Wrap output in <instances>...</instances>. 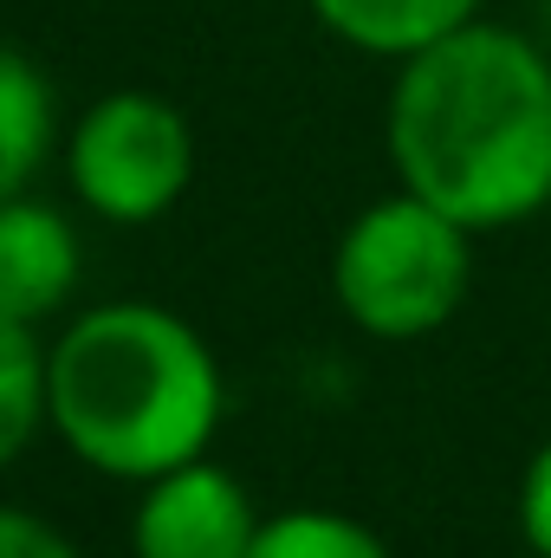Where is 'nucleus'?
<instances>
[{
  "label": "nucleus",
  "mask_w": 551,
  "mask_h": 558,
  "mask_svg": "<svg viewBox=\"0 0 551 558\" xmlns=\"http://www.w3.org/2000/svg\"><path fill=\"white\" fill-rule=\"evenodd\" d=\"M390 162L467 234L539 215L551 202V59L487 20L421 46L390 92Z\"/></svg>",
  "instance_id": "obj_1"
},
{
  "label": "nucleus",
  "mask_w": 551,
  "mask_h": 558,
  "mask_svg": "<svg viewBox=\"0 0 551 558\" xmlns=\"http://www.w3.org/2000/svg\"><path fill=\"white\" fill-rule=\"evenodd\" d=\"M221 403L228 390L208 338L169 305H91L46 344V422L111 481H156L201 461Z\"/></svg>",
  "instance_id": "obj_2"
},
{
  "label": "nucleus",
  "mask_w": 551,
  "mask_h": 558,
  "mask_svg": "<svg viewBox=\"0 0 551 558\" xmlns=\"http://www.w3.org/2000/svg\"><path fill=\"white\" fill-rule=\"evenodd\" d=\"M474 234L461 221H448L441 208H428L421 195H383L370 202L331 254V292L338 312L390 344H409L441 331L467 286H474Z\"/></svg>",
  "instance_id": "obj_3"
},
{
  "label": "nucleus",
  "mask_w": 551,
  "mask_h": 558,
  "mask_svg": "<svg viewBox=\"0 0 551 558\" xmlns=\"http://www.w3.org/2000/svg\"><path fill=\"white\" fill-rule=\"evenodd\" d=\"M65 175L98 221H162L195 182V131L156 92H105L72 124Z\"/></svg>",
  "instance_id": "obj_4"
},
{
  "label": "nucleus",
  "mask_w": 551,
  "mask_h": 558,
  "mask_svg": "<svg viewBox=\"0 0 551 558\" xmlns=\"http://www.w3.org/2000/svg\"><path fill=\"white\" fill-rule=\"evenodd\" d=\"M254 539H260L254 494L215 461H188L143 481V500L131 513L137 558H247Z\"/></svg>",
  "instance_id": "obj_5"
},
{
  "label": "nucleus",
  "mask_w": 551,
  "mask_h": 558,
  "mask_svg": "<svg viewBox=\"0 0 551 558\" xmlns=\"http://www.w3.org/2000/svg\"><path fill=\"white\" fill-rule=\"evenodd\" d=\"M78 234L46 202H0V312L20 325H46L78 292Z\"/></svg>",
  "instance_id": "obj_6"
},
{
  "label": "nucleus",
  "mask_w": 551,
  "mask_h": 558,
  "mask_svg": "<svg viewBox=\"0 0 551 558\" xmlns=\"http://www.w3.org/2000/svg\"><path fill=\"white\" fill-rule=\"evenodd\" d=\"M311 13L357 52L415 59L421 46L461 33L480 13V0H311Z\"/></svg>",
  "instance_id": "obj_7"
},
{
  "label": "nucleus",
  "mask_w": 551,
  "mask_h": 558,
  "mask_svg": "<svg viewBox=\"0 0 551 558\" xmlns=\"http://www.w3.org/2000/svg\"><path fill=\"white\" fill-rule=\"evenodd\" d=\"M52 131H59V98L46 72L26 52L0 46V202L26 195V182L52 156Z\"/></svg>",
  "instance_id": "obj_8"
},
{
  "label": "nucleus",
  "mask_w": 551,
  "mask_h": 558,
  "mask_svg": "<svg viewBox=\"0 0 551 558\" xmlns=\"http://www.w3.org/2000/svg\"><path fill=\"white\" fill-rule=\"evenodd\" d=\"M46 428V344L33 325L0 312V474L33 448Z\"/></svg>",
  "instance_id": "obj_9"
},
{
  "label": "nucleus",
  "mask_w": 551,
  "mask_h": 558,
  "mask_svg": "<svg viewBox=\"0 0 551 558\" xmlns=\"http://www.w3.org/2000/svg\"><path fill=\"white\" fill-rule=\"evenodd\" d=\"M247 558H390V546L351 520V513H331V507H292L260 520V539Z\"/></svg>",
  "instance_id": "obj_10"
},
{
  "label": "nucleus",
  "mask_w": 551,
  "mask_h": 558,
  "mask_svg": "<svg viewBox=\"0 0 551 558\" xmlns=\"http://www.w3.org/2000/svg\"><path fill=\"white\" fill-rule=\"evenodd\" d=\"M0 558H85V553L46 513H26V507L0 500Z\"/></svg>",
  "instance_id": "obj_11"
},
{
  "label": "nucleus",
  "mask_w": 551,
  "mask_h": 558,
  "mask_svg": "<svg viewBox=\"0 0 551 558\" xmlns=\"http://www.w3.org/2000/svg\"><path fill=\"white\" fill-rule=\"evenodd\" d=\"M519 533L539 558H551V435L539 441V454L526 461V481H519Z\"/></svg>",
  "instance_id": "obj_12"
}]
</instances>
